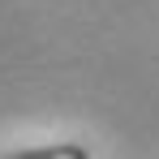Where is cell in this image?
Instances as JSON below:
<instances>
[{
	"label": "cell",
	"instance_id": "cell-1",
	"mask_svg": "<svg viewBox=\"0 0 159 159\" xmlns=\"http://www.w3.org/2000/svg\"><path fill=\"white\" fill-rule=\"evenodd\" d=\"M17 159H86L82 142H60V146H34V151H17Z\"/></svg>",
	"mask_w": 159,
	"mask_h": 159
}]
</instances>
